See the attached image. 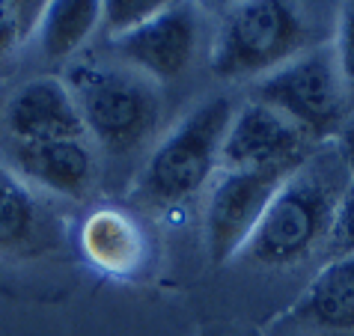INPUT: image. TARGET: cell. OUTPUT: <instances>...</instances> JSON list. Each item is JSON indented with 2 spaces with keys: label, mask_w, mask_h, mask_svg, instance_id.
Instances as JSON below:
<instances>
[{
  "label": "cell",
  "mask_w": 354,
  "mask_h": 336,
  "mask_svg": "<svg viewBox=\"0 0 354 336\" xmlns=\"http://www.w3.org/2000/svg\"><path fill=\"white\" fill-rule=\"evenodd\" d=\"M84 250L107 274H131L143 265V232L131 217L113 209L90 214L81 232Z\"/></svg>",
  "instance_id": "13"
},
{
  "label": "cell",
  "mask_w": 354,
  "mask_h": 336,
  "mask_svg": "<svg viewBox=\"0 0 354 336\" xmlns=\"http://www.w3.org/2000/svg\"><path fill=\"white\" fill-rule=\"evenodd\" d=\"M63 221L15 173L0 167V256L33 259L60 250Z\"/></svg>",
  "instance_id": "10"
},
{
  "label": "cell",
  "mask_w": 354,
  "mask_h": 336,
  "mask_svg": "<svg viewBox=\"0 0 354 336\" xmlns=\"http://www.w3.org/2000/svg\"><path fill=\"white\" fill-rule=\"evenodd\" d=\"M295 315L313 328L354 330V253L324 265L295 306Z\"/></svg>",
  "instance_id": "12"
},
{
  "label": "cell",
  "mask_w": 354,
  "mask_h": 336,
  "mask_svg": "<svg viewBox=\"0 0 354 336\" xmlns=\"http://www.w3.org/2000/svg\"><path fill=\"white\" fill-rule=\"evenodd\" d=\"M9 158L21 176L68 200H84L95 185V158L84 140L12 143Z\"/></svg>",
  "instance_id": "11"
},
{
  "label": "cell",
  "mask_w": 354,
  "mask_h": 336,
  "mask_svg": "<svg viewBox=\"0 0 354 336\" xmlns=\"http://www.w3.org/2000/svg\"><path fill=\"white\" fill-rule=\"evenodd\" d=\"M232 116L235 107L226 95H212L196 104L149 155L134 185V200L149 209H170L200 194L221 164Z\"/></svg>",
  "instance_id": "2"
},
{
  "label": "cell",
  "mask_w": 354,
  "mask_h": 336,
  "mask_svg": "<svg viewBox=\"0 0 354 336\" xmlns=\"http://www.w3.org/2000/svg\"><path fill=\"white\" fill-rule=\"evenodd\" d=\"M348 187L339 149L313 152L268 203L244 256L262 268H292L328 247L337 205Z\"/></svg>",
  "instance_id": "1"
},
{
  "label": "cell",
  "mask_w": 354,
  "mask_h": 336,
  "mask_svg": "<svg viewBox=\"0 0 354 336\" xmlns=\"http://www.w3.org/2000/svg\"><path fill=\"white\" fill-rule=\"evenodd\" d=\"M253 102L289 116L310 140L342 131L354 107V98L342 81L337 51L328 45L304 51L286 66L265 75L253 86Z\"/></svg>",
  "instance_id": "5"
},
{
  "label": "cell",
  "mask_w": 354,
  "mask_h": 336,
  "mask_svg": "<svg viewBox=\"0 0 354 336\" xmlns=\"http://www.w3.org/2000/svg\"><path fill=\"white\" fill-rule=\"evenodd\" d=\"M339 158H342V164H346L348 176H354V113L339 131Z\"/></svg>",
  "instance_id": "19"
},
{
  "label": "cell",
  "mask_w": 354,
  "mask_h": 336,
  "mask_svg": "<svg viewBox=\"0 0 354 336\" xmlns=\"http://www.w3.org/2000/svg\"><path fill=\"white\" fill-rule=\"evenodd\" d=\"M6 128L15 143L81 140L86 131L72 93L57 77H36L9 98Z\"/></svg>",
  "instance_id": "9"
},
{
  "label": "cell",
  "mask_w": 354,
  "mask_h": 336,
  "mask_svg": "<svg viewBox=\"0 0 354 336\" xmlns=\"http://www.w3.org/2000/svg\"><path fill=\"white\" fill-rule=\"evenodd\" d=\"M196 42H200V18L191 3L164 6L137 30L111 39L116 54L158 81H176L188 72L196 57Z\"/></svg>",
  "instance_id": "8"
},
{
  "label": "cell",
  "mask_w": 354,
  "mask_h": 336,
  "mask_svg": "<svg viewBox=\"0 0 354 336\" xmlns=\"http://www.w3.org/2000/svg\"><path fill=\"white\" fill-rule=\"evenodd\" d=\"M27 27L21 21V9L18 3H3L0 0V60L15 51V45L27 39Z\"/></svg>",
  "instance_id": "18"
},
{
  "label": "cell",
  "mask_w": 354,
  "mask_h": 336,
  "mask_svg": "<svg viewBox=\"0 0 354 336\" xmlns=\"http://www.w3.org/2000/svg\"><path fill=\"white\" fill-rule=\"evenodd\" d=\"M72 93L86 131L107 155H131L155 134L161 98L146 77L113 66H75L68 72Z\"/></svg>",
  "instance_id": "3"
},
{
  "label": "cell",
  "mask_w": 354,
  "mask_h": 336,
  "mask_svg": "<svg viewBox=\"0 0 354 336\" xmlns=\"http://www.w3.org/2000/svg\"><path fill=\"white\" fill-rule=\"evenodd\" d=\"M328 253L333 259L354 253V182H348L346 194L337 205V217H333V230L328 239Z\"/></svg>",
  "instance_id": "16"
},
{
  "label": "cell",
  "mask_w": 354,
  "mask_h": 336,
  "mask_svg": "<svg viewBox=\"0 0 354 336\" xmlns=\"http://www.w3.org/2000/svg\"><path fill=\"white\" fill-rule=\"evenodd\" d=\"M337 63L342 72L348 93L354 98V3H346L339 12V33H337Z\"/></svg>",
  "instance_id": "17"
},
{
  "label": "cell",
  "mask_w": 354,
  "mask_h": 336,
  "mask_svg": "<svg viewBox=\"0 0 354 336\" xmlns=\"http://www.w3.org/2000/svg\"><path fill=\"white\" fill-rule=\"evenodd\" d=\"M310 27L298 6L283 0H248L230 6L212 48V72L221 81L271 75L301 57L310 45Z\"/></svg>",
  "instance_id": "4"
},
{
  "label": "cell",
  "mask_w": 354,
  "mask_h": 336,
  "mask_svg": "<svg viewBox=\"0 0 354 336\" xmlns=\"http://www.w3.org/2000/svg\"><path fill=\"white\" fill-rule=\"evenodd\" d=\"M298 167H262V170H226L212 187L205 205V244L214 265L230 262L257 232L277 187Z\"/></svg>",
  "instance_id": "6"
},
{
  "label": "cell",
  "mask_w": 354,
  "mask_h": 336,
  "mask_svg": "<svg viewBox=\"0 0 354 336\" xmlns=\"http://www.w3.org/2000/svg\"><path fill=\"white\" fill-rule=\"evenodd\" d=\"M164 6L167 3H161V0H111V3H102V18L107 33L122 36L155 18Z\"/></svg>",
  "instance_id": "15"
},
{
  "label": "cell",
  "mask_w": 354,
  "mask_h": 336,
  "mask_svg": "<svg viewBox=\"0 0 354 336\" xmlns=\"http://www.w3.org/2000/svg\"><path fill=\"white\" fill-rule=\"evenodd\" d=\"M313 140L280 111L250 102L232 116L221 164L226 170H262V167H301L313 155Z\"/></svg>",
  "instance_id": "7"
},
{
  "label": "cell",
  "mask_w": 354,
  "mask_h": 336,
  "mask_svg": "<svg viewBox=\"0 0 354 336\" xmlns=\"http://www.w3.org/2000/svg\"><path fill=\"white\" fill-rule=\"evenodd\" d=\"M214 336H253V333H248V330H226V328H221V330H214Z\"/></svg>",
  "instance_id": "20"
},
{
  "label": "cell",
  "mask_w": 354,
  "mask_h": 336,
  "mask_svg": "<svg viewBox=\"0 0 354 336\" xmlns=\"http://www.w3.org/2000/svg\"><path fill=\"white\" fill-rule=\"evenodd\" d=\"M98 21H102V3L98 0H54V3H45V15L39 24L42 51L51 60H66L90 39Z\"/></svg>",
  "instance_id": "14"
}]
</instances>
